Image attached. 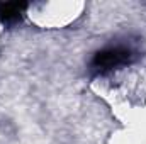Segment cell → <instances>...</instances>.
I'll use <instances>...</instances> for the list:
<instances>
[{"instance_id": "1", "label": "cell", "mask_w": 146, "mask_h": 144, "mask_svg": "<svg viewBox=\"0 0 146 144\" xmlns=\"http://www.w3.org/2000/svg\"><path fill=\"white\" fill-rule=\"evenodd\" d=\"M131 59V51L124 48H109L104 51H99L92 59V68L97 71L112 70L115 66L126 65Z\"/></svg>"}, {"instance_id": "2", "label": "cell", "mask_w": 146, "mask_h": 144, "mask_svg": "<svg viewBox=\"0 0 146 144\" xmlns=\"http://www.w3.org/2000/svg\"><path fill=\"white\" fill-rule=\"evenodd\" d=\"M27 5L26 3H19V2H5L0 3V19L5 22H15L21 19L24 9Z\"/></svg>"}]
</instances>
